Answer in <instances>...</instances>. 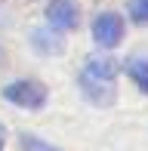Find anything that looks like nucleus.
<instances>
[{"mask_svg": "<svg viewBox=\"0 0 148 151\" xmlns=\"http://www.w3.org/2000/svg\"><path fill=\"white\" fill-rule=\"evenodd\" d=\"M124 68H126V74L133 77V83H136L142 93H148V56H133V59H126Z\"/></svg>", "mask_w": 148, "mask_h": 151, "instance_id": "obj_6", "label": "nucleus"}, {"mask_svg": "<svg viewBox=\"0 0 148 151\" xmlns=\"http://www.w3.org/2000/svg\"><path fill=\"white\" fill-rule=\"evenodd\" d=\"M0 148H3V127H0Z\"/></svg>", "mask_w": 148, "mask_h": 151, "instance_id": "obj_9", "label": "nucleus"}, {"mask_svg": "<svg viewBox=\"0 0 148 151\" xmlns=\"http://www.w3.org/2000/svg\"><path fill=\"white\" fill-rule=\"evenodd\" d=\"M22 148L25 151H59L56 145H50V142H43V139H37V136H31V133H22Z\"/></svg>", "mask_w": 148, "mask_h": 151, "instance_id": "obj_7", "label": "nucleus"}, {"mask_svg": "<svg viewBox=\"0 0 148 151\" xmlns=\"http://www.w3.org/2000/svg\"><path fill=\"white\" fill-rule=\"evenodd\" d=\"M130 16H133V22L148 25V0H133L130 3Z\"/></svg>", "mask_w": 148, "mask_h": 151, "instance_id": "obj_8", "label": "nucleus"}, {"mask_svg": "<svg viewBox=\"0 0 148 151\" xmlns=\"http://www.w3.org/2000/svg\"><path fill=\"white\" fill-rule=\"evenodd\" d=\"M46 22L56 31H74L80 22V9L74 0H50L46 3Z\"/></svg>", "mask_w": 148, "mask_h": 151, "instance_id": "obj_4", "label": "nucleus"}, {"mask_svg": "<svg viewBox=\"0 0 148 151\" xmlns=\"http://www.w3.org/2000/svg\"><path fill=\"white\" fill-rule=\"evenodd\" d=\"M31 43L37 46V52H43V56H56V52H62V37H56L52 34V28H34L31 31Z\"/></svg>", "mask_w": 148, "mask_h": 151, "instance_id": "obj_5", "label": "nucleus"}, {"mask_svg": "<svg viewBox=\"0 0 148 151\" xmlns=\"http://www.w3.org/2000/svg\"><path fill=\"white\" fill-rule=\"evenodd\" d=\"M3 99L12 102L16 108H37L46 105V86L37 83V80H16V83H6L3 86Z\"/></svg>", "mask_w": 148, "mask_h": 151, "instance_id": "obj_2", "label": "nucleus"}, {"mask_svg": "<svg viewBox=\"0 0 148 151\" xmlns=\"http://www.w3.org/2000/svg\"><path fill=\"white\" fill-rule=\"evenodd\" d=\"M93 37L102 50H114L124 40V19L117 12H99L93 19Z\"/></svg>", "mask_w": 148, "mask_h": 151, "instance_id": "obj_3", "label": "nucleus"}, {"mask_svg": "<svg viewBox=\"0 0 148 151\" xmlns=\"http://www.w3.org/2000/svg\"><path fill=\"white\" fill-rule=\"evenodd\" d=\"M80 90L93 105H111L117 99V65L111 59H93L80 71Z\"/></svg>", "mask_w": 148, "mask_h": 151, "instance_id": "obj_1", "label": "nucleus"}]
</instances>
